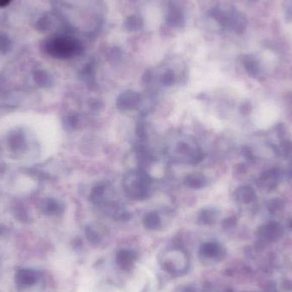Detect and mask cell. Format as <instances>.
Returning <instances> with one entry per match:
<instances>
[{
	"instance_id": "cell-1",
	"label": "cell",
	"mask_w": 292,
	"mask_h": 292,
	"mask_svg": "<svg viewBox=\"0 0 292 292\" xmlns=\"http://www.w3.org/2000/svg\"><path fill=\"white\" fill-rule=\"evenodd\" d=\"M160 267L169 274L181 276L188 272L189 257L185 251L180 249H172L161 254L159 257Z\"/></svg>"
},
{
	"instance_id": "cell-2",
	"label": "cell",
	"mask_w": 292,
	"mask_h": 292,
	"mask_svg": "<svg viewBox=\"0 0 292 292\" xmlns=\"http://www.w3.org/2000/svg\"><path fill=\"white\" fill-rule=\"evenodd\" d=\"M125 190L132 198L143 200L148 198L150 179L142 171H134L126 176Z\"/></svg>"
},
{
	"instance_id": "cell-3",
	"label": "cell",
	"mask_w": 292,
	"mask_h": 292,
	"mask_svg": "<svg viewBox=\"0 0 292 292\" xmlns=\"http://www.w3.org/2000/svg\"><path fill=\"white\" fill-rule=\"evenodd\" d=\"M48 49L53 56L70 57L80 54L83 50V46L77 39L68 37H59L55 38L49 43Z\"/></svg>"
},
{
	"instance_id": "cell-4",
	"label": "cell",
	"mask_w": 292,
	"mask_h": 292,
	"mask_svg": "<svg viewBox=\"0 0 292 292\" xmlns=\"http://www.w3.org/2000/svg\"><path fill=\"white\" fill-rule=\"evenodd\" d=\"M140 95L138 92H123L117 99V106L121 110H129L135 109L140 103Z\"/></svg>"
},
{
	"instance_id": "cell-5",
	"label": "cell",
	"mask_w": 292,
	"mask_h": 292,
	"mask_svg": "<svg viewBox=\"0 0 292 292\" xmlns=\"http://www.w3.org/2000/svg\"><path fill=\"white\" fill-rule=\"evenodd\" d=\"M136 260V254L130 250H121L117 252L116 263L122 269L128 270L131 268Z\"/></svg>"
},
{
	"instance_id": "cell-6",
	"label": "cell",
	"mask_w": 292,
	"mask_h": 292,
	"mask_svg": "<svg viewBox=\"0 0 292 292\" xmlns=\"http://www.w3.org/2000/svg\"><path fill=\"white\" fill-rule=\"evenodd\" d=\"M166 21L168 25L174 28H181L185 25V17L183 13L179 9L174 7L170 9Z\"/></svg>"
},
{
	"instance_id": "cell-7",
	"label": "cell",
	"mask_w": 292,
	"mask_h": 292,
	"mask_svg": "<svg viewBox=\"0 0 292 292\" xmlns=\"http://www.w3.org/2000/svg\"><path fill=\"white\" fill-rule=\"evenodd\" d=\"M200 257L202 260H213L218 256L219 247L214 243H207L203 244L200 247Z\"/></svg>"
},
{
	"instance_id": "cell-8",
	"label": "cell",
	"mask_w": 292,
	"mask_h": 292,
	"mask_svg": "<svg viewBox=\"0 0 292 292\" xmlns=\"http://www.w3.org/2000/svg\"><path fill=\"white\" fill-rule=\"evenodd\" d=\"M185 184L186 186L191 188L199 189V188H203L206 185V179L199 172H194L186 177Z\"/></svg>"
},
{
	"instance_id": "cell-9",
	"label": "cell",
	"mask_w": 292,
	"mask_h": 292,
	"mask_svg": "<svg viewBox=\"0 0 292 292\" xmlns=\"http://www.w3.org/2000/svg\"><path fill=\"white\" fill-rule=\"evenodd\" d=\"M143 25H144V22H143L142 18L137 15H132L126 20V28L131 32L139 30L142 28Z\"/></svg>"
},
{
	"instance_id": "cell-10",
	"label": "cell",
	"mask_w": 292,
	"mask_h": 292,
	"mask_svg": "<svg viewBox=\"0 0 292 292\" xmlns=\"http://www.w3.org/2000/svg\"><path fill=\"white\" fill-rule=\"evenodd\" d=\"M145 227L151 230L158 228L161 225V219L159 217L158 214L155 212H151L145 215V220H144Z\"/></svg>"
},
{
	"instance_id": "cell-11",
	"label": "cell",
	"mask_w": 292,
	"mask_h": 292,
	"mask_svg": "<svg viewBox=\"0 0 292 292\" xmlns=\"http://www.w3.org/2000/svg\"><path fill=\"white\" fill-rule=\"evenodd\" d=\"M174 80H176V76H174V73L169 70L167 72L165 73L164 75H162L161 77V83L163 84L164 86H171L174 83Z\"/></svg>"
},
{
	"instance_id": "cell-12",
	"label": "cell",
	"mask_w": 292,
	"mask_h": 292,
	"mask_svg": "<svg viewBox=\"0 0 292 292\" xmlns=\"http://www.w3.org/2000/svg\"><path fill=\"white\" fill-rule=\"evenodd\" d=\"M86 237L87 239L89 240L90 242L92 243V244H97V243L100 241V237L97 234V232L93 230V229L91 228V227H87L86 230Z\"/></svg>"
},
{
	"instance_id": "cell-13",
	"label": "cell",
	"mask_w": 292,
	"mask_h": 292,
	"mask_svg": "<svg viewBox=\"0 0 292 292\" xmlns=\"http://www.w3.org/2000/svg\"><path fill=\"white\" fill-rule=\"evenodd\" d=\"M213 212L210 209H203L201 211L200 215H199V219H200L201 222L203 223H210L212 219H213Z\"/></svg>"
},
{
	"instance_id": "cell-14",
	"label": "cell",
	"mask_w": 292,
	"mask_h": 292,
	"mask_svg": "<svg viewBox=\"0 0 292 292\" xmlns=\"http://www.w3.org/2000/svg\"><path fill=\"white\" fill-rule=\"evenodd\" d=\"M77 123H78V120H77V118L75 116H71L68 119V123L67 125L68 127H70L71 129L72 128H75L77 125Z\"/></svg>"
},
{
	"instance_id": "cell-15",
	"label": "cell",
	"mask_w": 292,
	"mask_h": 292,
	"mask_svg": "<svg viewBox=\"0 0 292 292\" xmlns=\"http://www.w3.org/2000/svg\"><path fill=\"white\" fill-rule=\"evenodd\" d=\"M10 2L11 0H0V6L4 7V6H7Z\"/></svg>"
}]
</instances>
